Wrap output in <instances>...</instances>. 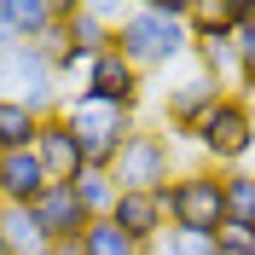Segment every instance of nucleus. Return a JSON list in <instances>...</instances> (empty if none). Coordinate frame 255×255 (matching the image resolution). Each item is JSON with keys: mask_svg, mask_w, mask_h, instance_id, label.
<instances>
[{"mask_svg": "<svg viewBox=\"0 0 255 255\" xmlns=\"http://www.w3.org/2000/svg\"><path fill=\"white\" fill-rule=\"evenodd\" d=\"M162 215H168V232H191V238H221L226 226V186L215 168H180L168 186L157 191Z\"/></svg>", "mask_w": 255, "mask_h": 255, "instance_id": "nucleus-1", "label": "nucleus"}, {"mask_svg": "<svg viewBox=\"0 0 255 255\" xmlns=\"http://www.w3.org/2000/svg\"><path fill=\"white\" fill-rule=\"evenodd\" d=\"M58 116L70 122V133H76V145H81V168H93V174H111L116 151L139 133V116L133 111L99 105V99H87V93H70Z\"/></svg>", "mask_w": 255, "mask_h": 255, "instance_id": "nucleus-2", "label": "nucleus"}, {"mask_svg": "<svg viewBox=\"0 0 255 255\" xmlns=\"http://www.w3.org/2000/svg\"><path fill=\"white\" fill-rule=\"evenodd\" d=\"M116 52H122L139 76H157L168 64L191 58V35H186V23H162V17L145 12V6H128V12L116 17Z\"/></svg>", "mask_w": 255, "mask_h": 255, "instance_id": "nucleus-3", "label": "nucleus"}, {"mask_svg": "<svg viewBox=\"0 0 255 255\" xmlns=\"http://www.w3.org/2000/svg\"><path fill=\"white\" fill-rule=\"evenodd\" d=\"M197 157H203V168H215V174H232V168H250L255 157V105L238 93H226L215 111H209V122L197 128Z\"/></svg>", "mask_w": 255, "mask_h": 255, "instance_id": "nucleus-4", "label": "nucleus"}, {"mask_svg": "<svg viewBox=\"0 0 255 255\" xmlns=\"http://www.w3.org/2000/svg\"><path fill=\"white\" fill-rule=\"evenodd\" d=\"M0 99L23 105L35 116H58L64 111V81H58V70H52V58L41 47H12V52H0Z\"/></svg>", "mask_w": 255, "mask_h": 255, "instance_id": "nucleus-5", "label": "nucleus"}, {"mask_svg": "<svg viewBox=\"0 0 255 255\" xmlns=\"http://www.w3.org/2000/svg\"><path fill=\"white\" fill-rule=\"evenodd\" d=\"M174 174H180V157H174V139L162 128H139L116 151V168H111L116 191H162Z\"/></svg>", "mask_w": 255, "mask_h": 255, "instance_id": "nucleus-6", "label": "nucleus"}, {"mask_svg": "<svg viewBox=\"0 0 255 255\" xmlns=\"http://www.w3.org/2000/svg\"><path fill=\"white\" fill-rule=\"evenodd\" d=\"M232 93V87H221V81H209V76H180L174 87H168V99H162V128H168V139H197V128L209 122V111L221 105V99Z\"/></svg>", "mask_w": 255, "mask_h": 255, "instance_id": "nucleus-7", "label": "nucleus"}, {"mask_svg": "<svg viewBox=\"0 0 255 255\" xmlns=\"http://www.w3.org/2000/svg\"><path fill=\"white\" fill-rule=\"evenodd\" d=\"M76 93H87V99H99V105H116V111H133L139 116V99H145V76L133 70V64L122 58V52H99L93 64H87V76H81V87Z\"/></svg>", "mask_w": 255, "mask_h": 255, "instance_id": "nucleus-8", "label": "nucleus"}, {"mask_svg": "<svg viewBox=\"0 0 255 255\" xmlns=\"http://www.w3.org/2000/svg\"><path fill=\"white\" fill-rule=\"evenodd\" d=\"M35 226L47 232L52 250H81V232H87V209L76 197V180H52L41 197H35Z\"/></svg>", "mask_w": 255, "mask_h": 255, "instance_id": "nucleus-9", "label": "nucleus"}, {"mask_svg": "<svg viewBox=\"0 0 255 255\" xmlns=\"http://www.w3.org/2000/svg\"><path fill=\"white\" fill-rule=\"evenodd\" d=\"M116 6H99V0H58V23L64 35H70V47L87 52V58H99V52L116 47Z\"/></svg>", "mask_w": 255, "mask_h": 255, "instance_id": "nucleus-10", "label": "nucleus"}, {"mask_svg": "<svg viewBox=\"0 0 255 255\" xmlns=\"http://www.w3.org/2000/svg\"><path fill=\"white\" fill-rule=\"evenodd\" d=\"M58 29V0H0V52L41 47Z\"/></svg>", "mask_w": 255, "mask_h": 255, "instance_id": "nucleus-11", "label": "nucleus"}, {"mask_svg": "<svg viewBox=\"0 0 255 255\" xmlns=\"http://www.w3.org/2000/svg\"><path fill=\"white\" fill-rule=\"evenodd\" d=\"M111 221L122 226V232H128L133 244H139V250H157V244L168 238V215H162L157 191H116Z\"/></svg>", "mask_w": 255, "mask_h": 255, "instance_id": "nucleus-12", "label": "nucleus"}, {"mask_svg": "<svg viewBox=\"0 0 255 255\" xmlns=\"http://www.w3.org/2000/svg\"><path fill=\"white\" fill-rule=\"evenodd\" d=\"M47 168L35 151H12V157H0V209H35V197L47 191Z\"/></svg>", "mask_w": 255, "mask_h": 255, "instance_id": "nucleus-13", "label": "nucleus"}, {"mask_svg": "<svg viewBox=\"0 0 255 255\" xmlns=\"http://www.w3.org/2000/svg\"><path fill=\"white\" fill-rule=\"evenodd\" d=\"M35 157H41V168H47V180H76L81 174V145H76V133H70L64 116H47V122H41Z\"/></svg>", "mask_w": 255, "mask_h": 255, "instance_id": "nucleus-14", "label": "nucleus"}, {"mask_svg": "<svg viewBox=\"0 0 255 255\" xmlns=\"http://www.w3.org/2000/svg\"><path fill=\"white\" fill-rule=\"evenodd\" d=\"M191 58H197V76L238 87V35H191Z\"/></svg>", "mask_w": 255, "mask_h": 255, "instance_id": "nucleus-15", "label": "nucleus"}, {"mask_svg": "<svg viewBox=\"0 0 255 255\" xmlns=\"http://www.w3.org/2000/svg\"><path fill=\"white\" fill-rule=\"evenodd\" d=\"M47 116L23 111V105H6L0 99V157H12V151H35V133H41Z\"/></svg>", "mask_w": 255, "mask_h": 255, "instance_id": "nucleus-16", "label": "nucleus"}, {"mask_svg": "<svg viewBox=\"0 0 255 255\" xmlns=\"http://www.w3.org/2000/svg\"><path fill=\"white\" fill-rule=\"evenodd\" d=\"M221 186H226V226L255 232V168H232L221 174Z\"/></svg>", "mask_w": 255, "mask_h": 255, "instance_id": "nucleus-17", "label": "nucleus"}, {"mask_svg": "<svg viewBox=\"0 0 255 255\" xmlns=\"http://www.w3.org/2000/svg\"><path fill=\"white\" fill-rule=\"evenodd\" d=\"M81 255H151V250H139V244L105 215V221H87V232H81Z\"/></svg>", "mask_w": 255, "mask_h": 255, "instance_id": "nucleus-18", "label": "nucleus"}, {"mask_svg": "<svg viewBox=\"0 0 255 255\" xmlns=\"http://www.w3.org/2000/svg\"><path fill=\"white\" fill-rule=\"evenodd\" d=\"M0 232H6V244H12V255H35V250H52L47 232L35 226L29 209H0Z\"/></svg>", "mask_w": 255, "mask_h": 255, "instance_id": "nucleus-19", "label": "nucleus"}, {"mask_svg": "<svg viewBox=\"0 0 255 255\" xmlns=\"http://www.w3.org/2000/svg\"><path fill=\"white\" fill-rule=\"evenodd\" d=\"M76 197H81V209H87V221H105V215L116 209V180L81 168V174H76Z\"/></svg>", "mask_w": 255, "mask_h": 255, "instance_id": "nucleus-20", "label": "nucleus"}, {"mask_svg": "<svg viewBox=\"0 0 255 255\" xmlns=\"http://www.w3.org/2000/svg\"><path fill=\"white\" fill-rule=\"evenodd\" d=\"M232 93L255 105V17L238 29V87H232Z\"/></svg>", "mask_w": 255, "mask_h": 255, "instance_id": "nucleus-21", "label": "nucleus"}, {"mask_svg": "<svg viewBox=\"0 0 255 255\" xmlns=\"http://www.w3.org/2000/svg\"><path fill=\"white\" fill-rule=\"evenodd\" d=\"M151 255H215V238H191V232H168Z\"/></svg>", "mask_w": 255, "mask_h": 255, "instance_id": "nucleus-22", "label": "nucleus"}, {"mask_svg": "<svg viewBox=\"0 0 255 255\" xmlns=\"http://www.w3.org/2000/svg\"><path fill=\"white\" fill-rule=\"evenodd\" d=\"M215 255H255V232H244V226H221Z\"/></svg>", "mask_w": 255, "mask_h": 255, "instance_id": "nucleus-23", "label": "nucleus"}, {"mask_svg": "<svg viewBox=\"0 0 255 255\" xmlns=\"http://www.w3.org/2000/svg\"><path fill=\"white\" fill-rule=\"evenodd\" d=\"M0 255H12V244H6V232H0Z\"/></svg>", "mask_w": 255, "mask_h": 255, "instance_id": "nucleus-24", "label": "nucleus"}, {"mask_svg": "<svg viewBox=\"0 0 255 255\" xmlns=\"http://www.w3.org/2000/svg\"><path fill=\"white\" fill-rule=\"evenodd\" d=\"M35 255H58V250H35Z\"/></svg>", "mask_w": 255, "mask_h": 255, "instance_id": "nucleus-25", "label": "nucleus"}, {"mask_svg": "<svg viewBox=\"0 0 255 255\" xmlns=\"http://www.w3.org/2000/svg\"><path fill=\"white\" fill-rule=\"evenodd\" d=\"M250 168H255V157H250Z\"/></svg>", "mask_w": 255, "mask_h": 255, "instance_id": "nucleus-26", "label": "nucleus"}]
</instances>
